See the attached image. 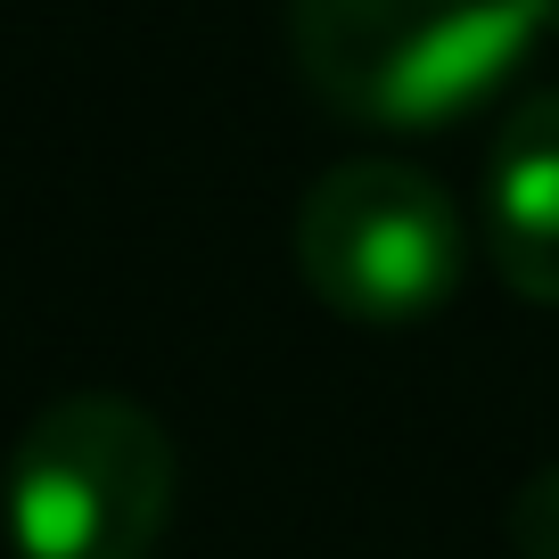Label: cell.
<instances>
[{
    "label": "cell",
    "instance_id": "1",
    "mask_svg": "<svg viewBox=\"0 0 559 559\" xmlns=\"http://www.w3.org/2000/svg\"><path fill=\"white\" fill-rule=\"evenodd\" d=\"M535 41V0H288V58L305 91L379 132L469 116Z\"/></svg>",
    "mask_w": 559,
    "mask_h": 559
},
{
    "label": "cell",
    "instance_id": "2",
    "mask_svg": "<svg viewBox=\"0 0 559 559\" xmlns=\"http://www.w3.org/2000/svg\"><path fill=\"white\" fill-rule=\"evenodd\" d=\"M0 502L25 559H148L174 519V437L132 395H58L25 419Z\"/></svg>",
    "mask_w": 559,
    "mask_h": 559
},
{
    "label": "cell",
    "instance_id": "3",
    "mask_svg": "<svg viewBox=\"0 0 559 559\" xmlns=\"http://www.w3.org/2000/svg\"><path fill=\"white\" fill-rule=\"evenodd\" d=\"M288 247H297L305 288L330 313L379 321V330L437 313L469 272V230H461L453 198L419 165H395V157L330 165L305 190Z\"/></svg>",
    "mask_w": 559,
    "mask_h": 559
},
{
    "label": "cell",
    "instance_id": "4",
    "mask_svg": "<svg viewBox=\"0 0 559 559\" xmlns=\"http://www.w3.org/2000/svg\"><path fill=\"white\" fill-rule=\"evenodd\" d=\"M486 263L510 297L559 305V83L526 91L486 157Z\"/></svg>",
    "mask_w": 559,
    "mask_h": 559
},
{
    "label": "cell",
    "instance_id": "5",
    "mask_svg": "<svg viewBox=\"0 0 559 559\" xmlns=\"http://www.w3.org/2000/svg\"><path fill=\"white\" fill-rule=\"evenodd\" d=\"M510 543L526 559H559V469H535L510 502Z\"/></svg>",
    "mask_w": 559,
    "mask_h": 559
},
{
    "label": "cell",
    "instance_id": "6",
    "mask_svg": "<svg viewBox=\"0 0 559 559\" xmlns=\"http://www.w3.org/2000/svg\"><path fill=\"white\" fill-rule=\"evenodd\" d=\"M535 25H543V34H559V0H535Z\"/></svg>",
    "mask_w": 559,
    "mask_h": 559
}]
</instances>
